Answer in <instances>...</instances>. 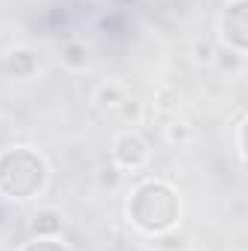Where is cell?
I'll return each mask as SVG.
<instances>
[{
	"mask_svg": "<svg viewBox=\"0 0 248 251\" xmlns=\"http://www.w3.org/2000/svg\"><path fill=\"white\" fill-rule=\"evenodd\" d=\"M178 216H181V199L173 184H167L161 178H149V181L137 184L128 199V219L146 237H158V234L175 228Z\"/></svg>",
	"mask_w": 248,
	"mask_h": 251,
	"instance_id": "obj_1",
	"label": "cell"
},
{
	"mask_svg": "<svg viewBox=\"0 0 248 251\" xmlns=\"http://www.w3.org/2000/svg\"><path fill=\"white\" fill-rule=\"evenodd\" d=\"M50 181V167L44 155L29 146H9L0 152V196L15 201H29L41 196Z\"/></svg>",
	"mask_w": 248,
	"mask_h": 251,
	"instance_id": "obj_2",
	"label": "cell"
},
{
	"mask_svg": "<svg viewBox=\"0 0 248 251\" xmlns=\"http://www.w3.org/2000/svg\"><path fill=\"white\" fill-rule=\"evenodd\" d=\"M219 38L228 50H248V0H225L219 12Z\"/></svg>",
	"mask_w": 248,
	"mask_h": 251,
	"instance_id": "obj_3",
	"label": "cell"
},
{
	"mask_svg": "<svg viewBox=\"0 0 248 251\" xmlns=\"http://www.w3.org/2000/svg\"><path fill=\"white\" fill-rule=\"evenodd\" d=\"M149 161V143L140 131L134 128H125L114 137L111 143V164L120 170V173H137L143 170Z\"/></svg>",
	"mask_w": 248,
	"mask_h": 251,
	"instance_id": "obj_4",
	"label": "cell"
},
{
	"mask_svg": "<svg viewBox=\"0 0 248 251\" xmlns=\"http://www.w3.org/2000/svg\"><path fill=\"white\" fill-rule=\"evenodd\" d=\"M38 67H41V62H38V56L29 47H15L3 59V70L9 76H15V79H32L38 73Z\"/></svg>",
	"mask_w": 248,
	"mask_h": 251,
	"instance_id": "obj_5",
	"label": "cell"
},
{
	"mask_svg": "<svg viewBox=\"0 0 248 251\" xmlns=\"http://www.w3.org/2000/svg\"><path fill=\"white\" fill-rule=\"evenodd\" d=\"M62 225H64L62 210H56V207H38L32 213L29 231H32V237H59Z\"/></svg>",
	"mask_w": 248,
	"mask_h": 251,
	"instance_id": "obj_6",
	"label": "cell"
},
{
	"mask_svg": "<svg viewBox=\"0 0 248 251\" xmlns=\"http://www.w3.org/2000/svg\"><path fill=\"white\" fill-rule=\"evenodd\" d=\"M128 94H131V88H128L125 82H120V79H108V82H102V85L94 91V102H97L99 108H105V111H114Z\"/></svg>",
	"mask_w": 248,
	"mask_h": 251,
	"instance_id": "obj_7",
	"label": "cell"
},
{
	"mask_svg": "<svg viewBox=\"0 0 248 251\" xmlns=\"http://www.w3.org/2000/svg\"><path fill=\"white\" fill-rule=\"evenodd\" d=\"M59 56H62V64L70 67V70H85V67H91V50H88L82 41H64L62 50H59Z\"/></svg>",
	"mask_w": 248,
	"mask_h": 251,
	"instance_id": "obj_8",
	"label": "cell"
},
{
	"mask_svg": "<svg viewBox=\"0 0 248 251\" xmlns=\"http://www.w3.org/2000/svg\"><path fill=\"white\" fill-rule=\"evenodd\" d=\"M114 114H117V120H123L125 126H140L143 120H146V105L137 100V97H125L123 102L114 108Z\"/></svg>",
	"mask_w": 248,
	"mask_h": 251,
	"instance_id": "obj_9",
	"label": "cell"
},
{
	"mask_svg": "<svg viewBox=\"0 0 248 251\" xmlns=\"http://www.w3.org/2000/svg\"><path fill=\"white\" fill-rule=\"evenodd\" d=\"M164 140L170 143V146H187L190 140H193V128L187 120L181 117H170L167 126H164Z\"/></svg>",
	"mask_w": 248,
	"mask_h": 251,
	"instance_id": "obj_10",
	"label": "cell"
},
{
	"mask_svg": "<svg viewBox=\"0 0 248 251\" xmlns=\"http://www.w3.org/2000/svg\"><path fill=\"white\" fill-rule=\"evenodd\" d=\"M178 102H181V97H178L175 88L161 85V88L155 91V111H158V114H164V117H175V114H178Z\"/></svg>",
	"mask_w": 248,
	"mask_h": 251,
	"instance_id": "obj_11",
	"label": "cell"
},
{
	"mask_svg": "<svg viewBox=\"0 0 248 251\" xmlns=\"http://www.w3.org/2000/svg\"><path fill=\"white\" fill-rule=\"evenodd\" d=\"M216 50H219V44L213 41V38H207V35H201V38H196L193 41V47H190V56H193V62L201 64V67H210L213 59H216Z\"/></svg>",
	"mask_w": 248,
	"mask_h": 251,
	"instance_id": "obj_12",
	"label": "cell"
},
{
	"mask_svg": "<svg viewBox=\"0 0 248 251\" xmlns=\"http://www.w3.org/2000/svg\"><path fill=\"white\" fill-rule=\"evenodd\" d=\"M213 64L219 67V70H225V73H237V70H243L246 67V53H237V50H216V59H213Z\"/></svg>",
	"mask_w": 248,
	"mask_h": 251,
	"instance_id": "obj_13",
	"label": "cell"
},
{
	"mask_svg": "<svg viewBox=\"0 0 248 251\" xmlns=\"http://www.w3.org/2000/svg\"><path fill=\"white\" fill-rule=\"evenodd\" d=\"M152 243H155V249H161V251H184L187 249V237L178 228H170V231L152 237Z\"/></svg>",
	"mask_w": 248,
	"mask_h": 251,
	"instance_id": "obj_14",
	"label": "cell"
},
{
	"mask_svg": "<svg viewBox=\"0 0 248 251\" xmlns=\"http://www.w3.org/2000/svg\"><path fill=\"white\" fill-rule=\"evenodd\" d=\"M18 251H73V249L64 246L59 237H35V240L24 243Z\"/></svg>",
	"mask_w": 248,
	"mask_h": 251,
	"instance_id": "obj_15",
	"label": "cell"
},
{
	"mask_svg": "<svg viewBox=\"0 0 248 251\" xmlns=\"http://www.w3.org/2000/svg\"><path fill=\"white\" fill-rule=\"evenodd\" d=\"M120 178H123V173H120L114 164H105V167H99V176H97L99 187H117V184H120Z\"/></svg>",
	"mask_w": 248,
	"mask_h": 251,
	"instance_id": "obj_16",
	"label": "cell"
},
{
	"mask_svg": "<svg viewBox=\"0 0 248 251\" xmlns=\"http://www.w3.org/2000/svg\"><path fill=\"white\" fill-rule=\"evenodd\" d=\"M243 128H246V126H243V120H240V123H237V158H240V164L246 161V149H243Z\"/></svg>",
	"mask_w": 248,
	"mask_h": 251,
	"instance_id": "obj_17",
	"label": "cell"
},
{
	"mask_svg": "<svg viewBox=\"0 0 248 251\" xmlns=\"http://www.w3.org/2000/svg\"><path fill=\"white\" fill-rule=\"evenodd\" d=\"M0 222H3V207H0Z\"/></svg>",
	"mask_w": 248,
	"mask_h": 251,
	"instance_id": "obj_18",
	"label": "cell"
}]
</instances>
